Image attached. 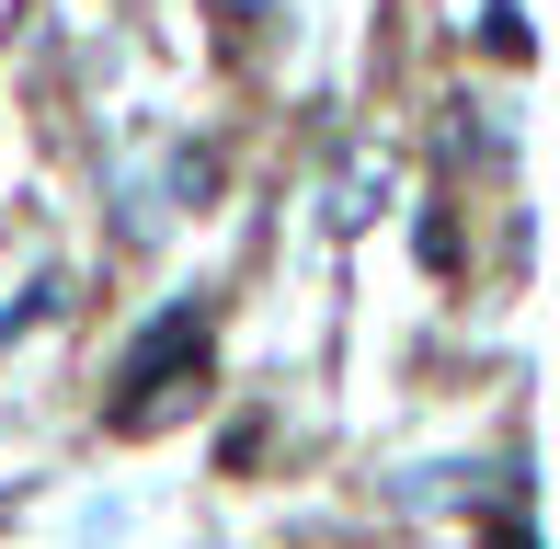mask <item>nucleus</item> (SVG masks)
Here are the masks:
<instances>
[{"label": "nucleus", "mask_w": 560, "mask_h": 549, "mask_svg": "<svg viewBox=\"0 0 560 549\" xmlns=\"http://www.w3.org/2000/svg\"><path fill=\"white\" fill-rule=\"evenodd\" d=\"M172 366H207V320L195 309H172V320H149L138 332V355H126V423H161V389H172Z\"/></svg>", "instance_id": "1"}]
</instances>
